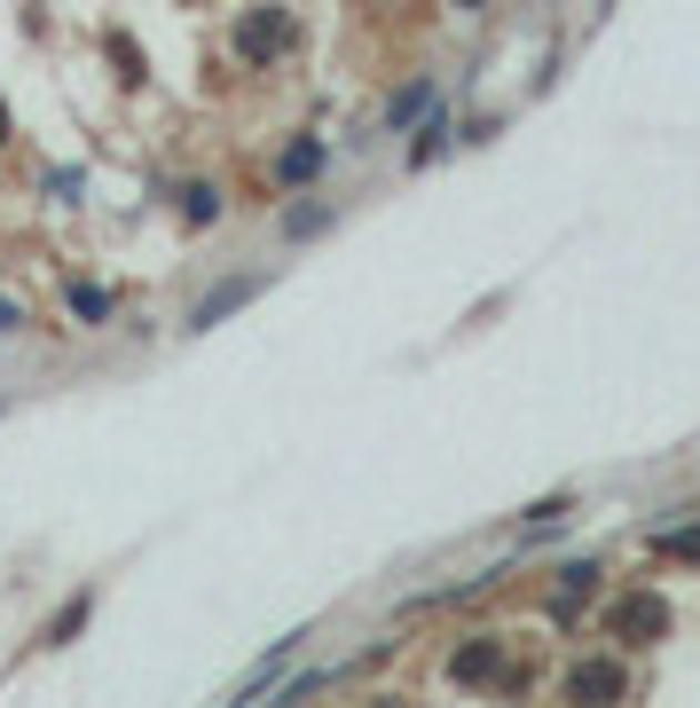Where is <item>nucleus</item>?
Masks as SVG:
<instances>
[{
    "mask_svg": "<svg viewBox=\"0 0 700 708\" xmlns=\"http://www.w3.org/2000/svg\"><path fill=\"white\" fill-rule=\"evenodd\" d=\"M244 300H252V276H244V284H221L213 300H197V307H190V323L205 331V323H221V315H229V307H244Z\"/></svg>",
    "mask_w": 700,
    "mask_h": 708,
    "instance_id": "5",
    "label": "nucleus"
},
{
    "mask_svg": "<svg viewBox=\"0 0 700 708\" xmlns=\"http://www.w3.org/2000/svg\"><path fill=\"white\" fill-rule=\"evenodd\" d=\"M449 669H457V685H496V677H504V646H496V638H480V646H465Z\"/></svg>",
    "mask_w": 700,
    "mask_h": 708,
    "instance_id": "4",
    "label": "nucleus"
},
{
    "mask_svg": "<svg viewBox=\"0 0 700 708\" xmlns=\"http://www.w3.org/2000/svg\"><path fill=\"white\" fill-rule=\"evenodd\" d=\"M653 552H669V559H700V527H677V536H661Z\"/></svg>",
    "mask_w": 700,
    "mask_h": 708,
    "instance_id": "7",
    "label": "nucleus"
},
{
    "mask_svg": "<svg viewBox=\"0 0 700 708\" xmlns=\"http://www.w3.org/2000/svg\"><path fill=\"white\" fill-rule=\"evenodd\" d=\"M236 48H244L252 63H260V55H276V48H292V17H284V9H260V17H244Z\"/></svg>",
    "mask_w": 700,
    "mask_h": 708,
    "instance_id": "1",
    "label": "nucleus"
},
{
    "mask_svg": "<svg viewBox=\"0 0 700 708\" xmlns=\"http://www.w3.org/2000/svg\"><path fill=\"white\" fill-rule=\"evenodd\" d=\"M315 165H323V142H292V150H284V182H307Z\"/></svg>",
    "mask_w": 700,
    "mask_h": 708,
    "instance_id": "6",
    "label": "nucleus"
},
{
    "mask_svg": "<svg viewBox=\"0 0 700 708\" xmlns=\"http://www.w3.org/2000/svg\"><path fill=\"white\" fill-rule=\"evenodd\" d=\"M79 623H87V598H71V606H63V614H55V630H48V646H63V638H71V630H79Z\"/></svg>",
    "mask_w": 700,
    "mask_h": 708,
    "instance_id": "9",
    "label": "nucleus"
},
{
    "mask_svg": "<svg viewBox=\"0 0 700 708\" xmlns=\"http://www.w3.org/2000/svg\"><path fill=\"white\" fill-rule=\"evenodd\" d=\"M0 134H9V103H0Z\"/></svg>",
    "mask_w": 700,
    "mask_h": 708,
    "instance_id": "10",
    "label": "nucleus"
},
{
    "mask_svg": "<svg viewBox=\"0 0 700 708\" xmlns=\"http://www.w3.org/2000/svg\"><path fill=\"white\" fill-rule=\"evenodd\" d=\"M661 630H669V606H661V598H630V606L615 614V638H622V646H638V638H661Z\"/></svg>",
    "mask_w": 700,
    "mask_h": 708,
    "instance_id": "3",
    "label": "nucleus"
},
{
    "mask_svg": "<svg viewBox=\"0 0 700 708\" xmlns=\"http://www.w3.org/2000/svg\"><path fill=\"white\" fill-rule=\"evenodd\" d=\"M567 692H575V700H622L630 677H622V661H582V669L567 677Z\"/></svg>",
    "mask_w": 700,
    "mask_h": 708,
    "instance_id": "2",
    "label": "nucleus"
},
{
    "mask_svg": "<svg viewBox=\"0 0 700 708\" xmlns=\"http://www.w3.org/2000/svg\"><path fill=\"white\" fill-rule=\"evenodd\" d=\"M111 307V292H95V284H71V315H103Z\"/></svg>",
    "mask_w": 700,
    "mask_h": 708,
    "instance_id": "8",
    "label": "nucleus"
}]
</instances>
